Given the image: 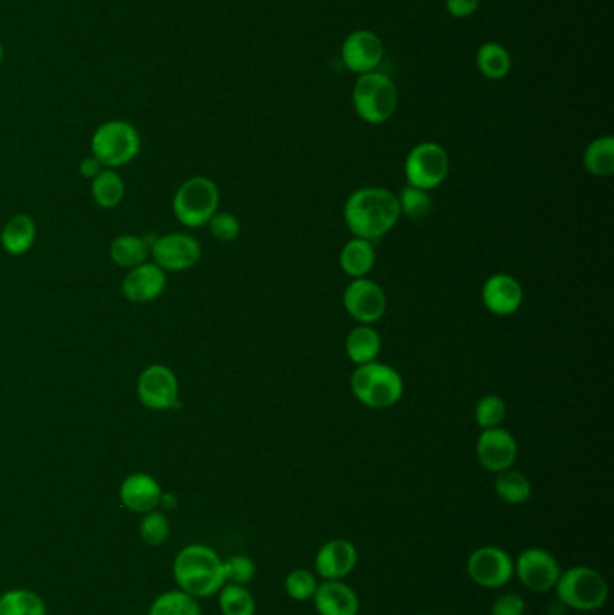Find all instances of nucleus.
Listing matches in <instances>:
<instances>
[{
  "mask_svg": "<svg viewBox=\"0 0 614 615\" xmlns=\"http://www.w3.org/2000/svg\"><path fill=\"white\" fill-rule=\"evenodd\" d=\"M400 220L398 197L384 188H362L344 204V222L355 238L379 241Z\"/></svg>",
  "mask_w": 614,
  "mask_h": 615,
  "instance_id": "nucleus-1",
  "label": "nucleus"
},
{
  "mask_svg": "<svg viewBox=\"0 0 614 615\" xmlns=\"http://www.w3.org/2000/svg\"><path fill=\"white\" fill-rule=\"evenodd\" d=\"M173 580L191 598H211L226 585L224 560L208 545H186L175 556Z\"/></svg>",
  "mask_w": 614,
  "mask_h": 615,
  "instance_id": "nucleus-2",
  "label": "nucleus"
},
{
  "mask_svg": "<svg viewBox=\"0 0 614 615\" xmlns=\"http://www.w3.org/2000/svg\"><path fill=\"white\" fill-rule=\"evenodd\" d=\"M350 385L353 396L370 409H389L397 405L404 394V380L400 373L380 362L357 367Z\"/></svg>",
  "mask_w": 614,
  "mask_h": 615,
  "instance_id": "nucleus-3",
  "label": "nucleus"
},
{
  "mask_svg": "<svg viewBox=\"0 0 614 615\" xmlns=\"http://www.w3.org/2000/svg\"><path fill=\"white\" fill-rule=\"evenodd\" d=\"M141 134L136 126L123 119H112L92 134V155L107 170H118L136 159L141 152Z\"/></svg>",
  "mask_w": 614,
  "mask_h": 615,
  "instance_id": "nucleus-4",
  "label": "nucleus"
},
{
  "mask_svg": "<svg viewBox=\"0 0 614 615\" xmlns=\"http://www.w3.org/2000/svg\"><path fill=\"white\" fill-rule=\"evenodd\" d=\"M560 605L573 608L578 612H593L605 605L609 598V587L600 572L577 565L568 571L560 572L555 585Z\"/></svg>",
  "mask_w": 614,
  "mask_h": 615,
  "instance_id": "nucleus-5",
  "label": "nucleus"
},
{
  "mask_svg": "<svg viewBox=\"0 0 614 615\" xmlns=\"http://www.w3.org/2000/svg\"><path fill=\"white\" fill-rule=\"evenodd\" d=\"M398 90L382 72H366L353 87V107L362 121L370 125L386 123L395 114Z\"/></svg>",
  "mask_w": 614,
  "mask_h": 615,
  "instance_id": "nucleus-6",
  "label": "nucleus"
},
{
  "mask_svg": "<svg viewBox=\"0 0 614 615\" xmlns=\"http://www.w3.org/2000/svg\"><path fill=\"white\" fill-rule=\"evenodd\" d=\"M220 191L208 177H191L182 182L173 197V214L184 227L200 229L218 213Z\"/></svg>",
  "mask_w": 614,
  "mask_h": 615,
  "instance_id": "nucleus-7",
  "label": "nucleus"
},
{
  "mask_svg": "<svg viewBox=\"0 0 614 615\" xmlns=\"http://www.w3.org/2000/svg\"><path fill=\"white\" fill-rule=\"evenodd\" d=\"M404 170H406L407 186L431 191L447 179L449 155L440 144H418L407 155Z\"/></svg>",
  "mask_w": 614,
  "mask_h": 615,
  "instance_id": "nucleus-8",
  "label": "nucleus"
},
{
  "mask_svg": "<svg viewBox=\"0 0 614 615\" xmlns=\"http://www.w3.org/2000/svg\"><path fill=\"white\" fill-rule=\"evenodd\" d=\"M137 398L146 409H177L181 398L177 375L164 364H152L146 367L137 378Z\"/></svg>",
  "mask_w": 614,
  "mask_h": 615,
  "instance_id": "nucleus-9",
  "label": "nucleus"
},
{
  "mask_svg": "<svg viewBox=\"0 0 614 615\" xmlns=\"http://www.w3.org/2000/svg\"><path fill=\"white\" fill-rule=\"evenodd\" d=\"M150 254L164 272H186L199 263L202 247L197 238L186 232H170L150 243Z\"/></svg>",
  "mask_w": 614,
  "mask_h": 615,
  "instance_id": "nucleus-10",
  "label": "nucleus"
},
{
  "mask_svg": "<svg viewBox=\"0 0 614 615\" xmlns=\"http://www.w3.org/2000/svg\"><path fill=\"white\" fill-rule=\"evenodd\" d=\"M467 574L483 589H501L514 578V560L503 549L485 545L470 554Z\"/></svg>",
  "mask_w": 614,
  "mask_h": 615,
  "instance_id": "nucleus-11",
  "label": "nucleus"
},
{
  "mask_svg": "<svg viewBox=\"0 0 614 615\" xmlns=\"http://www.w3.org/2000/svg\"><path fill=\"white\" fill-rule=\"evenodd\" d=\"M514 572L526 589L550 592L555 589L562 569L553 554L539 547H530L517 556Z\"/></svg>",
  "mask_w": 614,
  "mask_h": 615,
  "instance_id": "nucleus-12",
  "label": "nucleus"
},
{
  "mask_svg": "<svg viewBox=\"0 0 614 615\" xmlns=\"http://www.w3.org/2000/svg\"><path fill=\"white\" fill-rule=\"evenodd\" d=\"M343 303L352 319L368 326L373 322H379L388 308L384 290L366 277L353 279L352 283L346 286Z\"/></svg>",
  "mask_w": 614,
  "mask_h": 615,
  "instance_id": "nucleus-13",
  "label": "nucleus"
},
{
  "mask_svg": "<svg viewBox=\"0 0 614 615\" xmlns=\"http://www.w3.org/2000/svg\"><path fill=\"white\" fill-rule=\"evenodd\" d=\"M478 461L485 470L501 473L512 468L517 459V443L515 437L505 430L496 427L483 430L476 445Z\"/></svg>",
  "mask_w": 614,
  "mask_h": 615,
  "instance_id": "nucleus-14",
  "label": "nucleus"
},
{
  "mask_svg": "<svg viewBox=\"0 0 614 615\" xmlns=\"http://www.w3.org/2000/svg\"><path fill=\"white\" fill-rule=\"evenodd\" d=\"M168 285L166 272L159 265L145 261L137 267L130 268L121 283L123 295L130 303H152L164 294Z\"/></svg>",
  "mask_w": 614,
  "mask_h": 615,
  "instance_id": "nucleus-15",
  "label": "nucleus"
},
{
  "mask_svg": "<svg viewBox=\"0 0 614 615\" xmlns=\"http://www.w3.org/2000/svg\"><path fill=\"white\" fill-rule=\"evenodd\" d=\"M357 547L346 538H334L317 551L314 569L325 581H341L357 567Z\"/></svg>",
  "mask_w": 614,
  "mask_h": 615,
  "instance_id": "nucleus-16",
  "label": "nucleus"
},
{
  "mask_svg": "<svg viewBox=\"0 0 614 615\" xmlns=\"http://www.w3.org/2000/svg\"><path fill=\"white\" fill-rule=\"evenodd\" d=\"M163 493L157 479L145 472L130 473L119 486L121 504L137 515H145L159 509Z\"/></svg>",
  "mask_w": 614,
  "mask_h": 615,
  "instance_id": "nucleus-17",
  "label": "nucleus"
},
{
  "mask_svg": "<svg viewBox=\"0 0 614 615\" xmlns=\"http://www.w3.org/2000/svg\"><path fill=\"white\" fill-rule=\"evenodd\" d=\"M341 56L350 71L366 74L379 67L384 58V44L375 33L361 29L344 40Z\"/></svg>",
  "mask_w": 614,
  "mask_h": 615,
  "instance_id": "nucleus-18",
  "label": "nucleus"
},
{
  "mask_svg": "<svg viewBox=\"0 0 614 615\" xmlns=\"http://www.w3.org/2000/svg\"><path fill=\"white\" fill-rule=\"evenodd\" d=\"M483 303L488 312L508 317L514 315L523 303V288L514 276L508 274H494L488 277L483 285Z\"/></svg>",
  "mask_w": 614,
  "mask_h": 615,
  "instance_id": "nucleus-19",
  "label": "nucleus"
},
{
  "mask_svg": "<svg viewBox=\"0 0 614 615\" xmlns=\"http://www.w3.org/2000/svg\"><path fill=\"white\" fill-rule=\"evenodd\" d=\"M312 601L319 615L359 614V596L343 580L323 581L317 585Z\"/></svg>",
  "mask_w": 614,
  "mask_h": 615,
  "instance_id": "nucleus-20",
  "label": "nucleus"
},
{
  "mask_svg": "<svg viewBox=\"0 0 614 615\" xmlns=\"http://www.w3.org/2000/svg\"><path fill=\"white\" fill-rule=\"evenodd\" d=\"M37 240V225L29 214L11 216L0 232V245L10 256H24Z\"/></svg>",
  "mask_w": 614,
  "mask_h": 615,
  "instance_id": "nucleus-21",
  "label": "nucleus"
},
{
  "mask_svg": "<svg viewBox=\"0 0 614 615\" xmlns=\"http://www.w3.org/2000/svg\"><path fill=\"white\" fill-rule=\"evenodd\" d=\"M339 261H341V268L346 276L353 277V279L366 277L373 270L375 261H377L375 245L362 238H353L344 245Z\"/></svg>",
  "mask_w": 614,
  "mask_h": 615,
  "instance_id": "nucleus-22",
  "label": "nucleus"
},
{
  "mask_svg": "<svg viewBox=\"0 0 614 615\" xmlns=\"http://www.w3.org/2000/svg\"><path fill=\"white\" fill-rule=\"evenodd\" d=\"M380 346L382 342L379 333L368 324L353 328L346 337V355L357 366L375 362V358L379 357Z\"/></svg>",
  "mask_w": 614,
  "mask_h": 615,
  "instance_id": "nucleus-23",
  "label": "nucleus"
},
{
  "mask_svg": "<svg viewBox=\"0 0 614 615\" xmlns=\"http://www.w3.org/2000/svg\"><path fill=\"white\" fill-rule=\"evenodd\" d=\"M109 254L114 265L130 270L148 261L150 243L136 234H121L110 243Z\"/></svg>",
  "mask_w": 614,
  "mask_h": 615,
  "instance_id": "nucleus-24",
  "label": "nucleus"
},
{
  "mask_svg": "<svg viewBox=\"0 0 614 615\" xmlns=\"http://www.w3.org/2000/svg\"><path fill=\"white\" fill-rule=\"evenodd\" d=\"M125 182L116 170L101 171L96 179L91 180L92 200L103 209L118 207L125 198Z\"/></svg>",
  "mask_w": 614,
  "mask_h": 615,
  "instance_id": "nucleus-25",
  "label": "nucleus"
},
{
  "mask_svg": "<svg viewBox=\"0 0 614 615\" xmlns=\"http://www.w3.org/2000/svg\"><path fill=\"white\" fill-rule=\"evenodd\" d=\"M0 615H47L46 603L33 590L11 589L0 596Z\"/></svg>",
  "mask_w": 614,
  "mask_h": 615,
  "instance_id": "nucleus-26",
  "label": "nucleus"
},
{
  "mask_svg": "<svg viewBox=\"0 0 614 615\" xmlns=\"http://www.w3.org/2000/svg\"><path fill=\"white\" fill-rule=\"evenodd\" d=\"M584 168L595 177H611L614 173V139L611 135L598 137L584 152Z\"/></svg>",
  "mask_w": 614,
  "mask_h": 615,
  "instance_id": "nucleus-27",
  "label": "nucleus"
},
{
  "mask_svg": "<svg viewBox=\"0 0 614 615\" xmlns=\"http://www.w3.org/2000/svg\"><path fill=\"white\" fill-rule=\"evenodd\" d=\"M494 488H496L499 499L505 500L506 504H514V506H521L532 497V482L528 481L524 473L515 472L512 468L497 473Z\"/></svg>",
  "mask_w": 614,
  "mask_h": 615,
  "instance_id": "nucleus-28",
  "label": "nucleus"
},
{
  "mask_svg": "<svg viewBox=\"0 0 614 615\" xmlns=\"http://www.w3.org/2000/svg\"><path fill=\"white\" fill-rule=\"evenodd\" d=\"M148 615H202L199 599L182 590H168L155 599Z\"/></svg>",
  "mask_w": 614,
  "mask_h": 615,
  "instance_id": "nucleus-29",
  "label": "nucleus"
},
{
  "mask_svg": "<svg viewBox=\"0 0 614 615\" xmlns=\"http://www.w3.org/2000/svg\"><path fill=\"white\" fill-rule=\"evenodd\" d=\"M510 67H512V58L505 47L494 44V42H488L479 47L478 69L488 80L505 78L510 72Z\"/></svg>",
  "mask_w": 614,
  "mask_h": 615,
  "instance_id": "nucleus-30",
  "label": "nucleus"
},
{
  "mask_svg": "<svg viewBox=\"0 0 614 615\" xmlns=\"http://www.w3.org/2000/svg\"><path fill=\"white\" fill-rule=\"evenodd\" d=\"M218 607L222 615H254L256 599L244 585L226 583L218 592Z\"/></svg>",
  "mask_w": 614,
  "mask_h": 615,
  "instance_id": "nucleus-31",
  "label": "nucleus"
},
{
  "mask_svg": "<svg viewBox=\"0 0 614 615\" xmlns=\"http://www.w3.org/2000/svg\"><path fill=\"white\" fill-rule=\"evenodd\" d=\"M172 535V524L163 511L154 509L150 513H145L139 522V536L146 545L161 547L168 542Z\"/></svg>",
  "mask_w": 614,
  "mask_h": 615,
  "instance_id": "nucleus-32",
  "label": "nucleus"
},
{
  "mask_svg": "<svg viewBox=\"0 0 614 615\" xmlns=\"http://www.w3.org/2000/svg\"><path fill=\"white\" fill-rule=\"evenodd\" d=\"M400 214H406L411 220H422L433 209V198L429 197V191L406 186L398 197Z\"/></svg>",
  "mask_w": 614,
  "mask_h": 615,
  "instance_id": "nucleus-33",
  "label": "nucleus"
},
{
  "mask_svg": "<svg viewBox=\"0 0 614 615\" xmlns=\"http://www.w3.org/2000/svg\"><path fill=\"white\" fill-rule=\"evenodd\" d=\"M474 416H476V423L483 430L499 427L506 416L505 402L496 394H487L476 403Z\"/></svg>",
  "mask_w": 614,
  "mask_h": 615,
  "instance_id": "nucleus-34",
  "label": "nucleus"
},
{
  "mask_svg": "<svg viewBox=\"0 0 614 615\" xmlns=\"http://www.w3.org/2000/svg\"><path fill=\"white\" fill-rule=\"evenodd\" d=\"M316 576L307 569H296L285 578V592L294 601H308L314 598L317 590Z\"/></svg>",
  "mask_w": 614,
  "mask_h": 615,
  "instance_id": "nucleus-35",
  "label": "nucleus"
},
{
  "mask_svg": "<svg viewBox=\"0 0 614 615\" xmlns=\"http://www.w3.org/2000/svg\"><path fill=\"white\" fill-rule=\"evenodd\" d=\"M256 576L253 558L245 554H235L224 560V580L231 585H247Z\"/></svg>",
  "mask_w": 614,
  "mask_h": 615,
  "instance_id": "nucleus-36",
  "label": "nucleus"
},
{
  "mask_svg": "<svg viewBox=\"0 0 614 615\" xmlns=\"http://www.w3.org/2000/svg\"><path fill=\"white\" fill-rule=\"evenodd\" d=\"M208 227L213 238L224 243L235 241L240 236V220L235 214L215 213V216L209 220Z\"/></svg>",
  "mask_w": 614,
  "mask_h": 615,
  "instance_id": "nucleus-37",
  "label": "nucleus"
},
{
  "mask_svg": "<svg viewBox=\"0 0 614 615\" xmlns=\"http://www.w3.org/2000/svg\"><path fill=\"white\" fill-rule=\"evenodd\" d=\"M526 603L524 599L515 592H506L492 603L490 615H524Z\"/></svg>",
  "mask_w": 614,
  "mask_h": 615,
  "instance_id": "nucleus-38",
  "label": "nucleus"
},
{
  "mask_svg": "<svg viewBox=\"0 0 614 615\" xmlns=\"http://www.w3.org/2000/svg\"><path fill=\"white\" fill-rule=\"evenodd\" d=\"M479 0H447V11L452 17L467 18L476 13Z\"/></svg>",
  "mask_w": 614,
  "mask_h": 615,
  "instance_id": "nucleus-39",
  "label": "nucleus"
},
{
  "mask_svg": "<svg viewBox=\"0 0 614 615\" xmlns=\"http://www.w3.org/2000/svg\"><path fill=\"white\" fill-rule=\"evenodd\" d=\"M103 170H105L103 164L94 155L83 157L82 162H80V175L83 179L94 180Z\"/></svg>",
  "mask_w": 614,
  "mask_h": 615,
  "instance_id": "nucleus-40",
  "label": "nucleus"
},
{
  "mask_svg": "<svg viewBox=\"0 0 614 615\" xmlns=\"http://www.w3.org/2000/svg\"><path fill=\"white\" fill-rule=\"evenodd\" d=\"M159 508H163V509L177 508V497H175L173 493H163V497H161V504H159Z\"/></svg>",
  "mask_w": 614,
  "mask_h": 615,
  "instance_id": "nucleus-41",
  "label": "nucleus"
},
{
  "mask_svg": "<svg viewBox=\"0 0 614 615\" xmlns=\"http://www.w3.org/2000/svg\"><path fill=\"white\" fill-rule=\"evenodd\" d=\"M4 56H6V49H4V45L0 42V65L4 62Z\"/></svg>",
  "mask_w": 614,
  "mask_h": 615,
  "instance_id": "nucleus-42",
  "label": "nucleus"
},
{
  "mask_svg": "<svg viewBox=\"0 0 614 615\" xmlns=\"http://www.w3.org/2000/svg\"><path fill=\"white\" fill-rule=\"evenodd\" d=\"M422 615H431V614H422Z\"/></svg>",
  "mask_w": 614,
  "mask_h": 615,
  "instance_id": "nucleus-43",
  "label": "nucleus"
}]
</instances>
